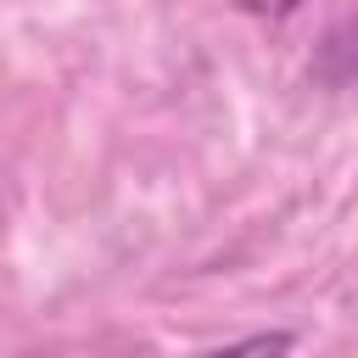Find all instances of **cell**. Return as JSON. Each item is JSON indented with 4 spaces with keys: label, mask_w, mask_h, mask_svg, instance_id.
<instances>
[{
    "label": "cell",
    "mask_w": 358,
    "mask_h": 358,
    "mask_svg": "<svg viewBox=\"0 0 358 358\" xmlns=\"http://www.w3.org/2000/svg\"><path fill=\"white\" fill-rule=\"evenodd\" d=\"M291 352V336L285 330H263V336H246V341H229L218 352H201V358H285Z\"/></svg>",
    "instance_id": "cell-1"
},
{
    "label": "cell",
    "mask_w": 358,
    "mask_h": 358,
    "mask_svg": "<svg viewBox=\"0 0 358 358\" xmlns=\"http://www.w3.org/2000/svg\"><path fill=\"white\" fill-rule=\"evenodd\" d=\"M241 11H252V17H285V11H296L302 0H235Z\"/></svg>",
    "instance_id": "cell-2"
}]
</instances>
